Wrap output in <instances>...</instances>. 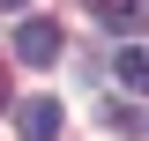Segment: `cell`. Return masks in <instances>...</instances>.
Segmentation results:
<instances>
[{
    "instance_id": "obj_1",
    "label": "cell",
    "mask_w": 149,
    "mask_h": 141,
    "mask_svg": "<svg viewBox=\"0 0 149 141\" xmlns=\"http://www.w3.org/2000/svg\"><path fill=\"white\" fill-rule=\"evenodd\" d=\"M15 59H22V67H52V59H60V22L30 15V22L15 30Z\"/></svg>"
},
{
    "instance_id": "obj_2",
    "label": "cell",
    "mask_w": 149,
    "mask_h": 141,
    "mask_svg": "<svg viewBox=\"0 0 149 141\" xmlns=\"http://www.w3.org/2000/svg\"><path fill=\"white\" fill-rule=\"evenodd\" d=\"M15 126H22V141H60V104H52V97H22V104H15Z\"/></svg>"
},
{
    "instance_id": "obj_3",
    "label": "cell",
    "mask_w": 149,
    "mask_h": 141,
    "mask_svg": "<svg viewBox=\"0 0 149 141\" xmlns=\"http://www.w3.org/2000/svg\"><path fill=\"white\" fill-rule=\"evenodd\" d=\"M90 15L104 22V30H119V37H134L149 22V0H90Z\"/></svg>"
},
{
    "instance_id": "obj_4",
    "label": "cell",
    "mask_w": 149,
    "mask_h": 141,
    "mask_svg": "<svg viewBox=\"0 0 149 141\" xmlns=\"http://www.w3.org/2000/svg\"><path fill=\"white\" fill-rule=\"evenodd\" d=\"M112 74H119V82H127L134 97H149V52H142V45H127V52L112 59Z\"/></svg>"
},
{
    "instance_id": "obj_5",
    "label": "cell",
    "mask_w": 149,
    "mask_h": 141,
    "mask_svg": "<svg viewBox=\"0 0 149 141\" xmlns=\"http://www.w3.org/2000/svg\"><path fill=\"white\" fill-rule=\"evenodd\" d=\"M0 8H22V0H0Z\"/></svg>"
}]
</instances>
